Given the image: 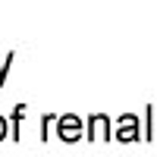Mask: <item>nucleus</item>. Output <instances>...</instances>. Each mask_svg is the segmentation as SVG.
I'll list each match as a JSON object with an SVG mask.
<instances>
[{"mask_svg":"<svg viewBox=\"0 0 157 157\" xmlns=\"http://www.w3.org/2000/svg\"><path fill=\"white\" fill-rule=\"evenodd\" d=\"M135 116H123V120H120V129H116V135H120V138H135L138 132H135Z\"/></svg>","mask_w":157,"mask_h":157,"instance_id":"2","label":"nucleus"},{"mask_svg":"<svg viewBox=\"0 0 157 157\" xmlns=\"http://www.w3.org/2000/svg\"><path fill=\"white\" fill-rule=\"evenodd\" d=\"M6 126H10V123L3 120V116H0V138H3V135H6Z\"/></svg>","mask_w":157,"mask_h":157,"instance_id":"3","label":"nucleus"},{"mask_svg":"<svg viewBox=\"0 0 157 157\" xmlns=\"http://www.w3.org/2000/svg\"><path fill=\"white\" fill-rule=\"evenodd\" d=\"M82 135V120H75V116H63L60 120V138L63 141H72Z\"/></svg>","mask_w":157,"mask_h":157,"instance_id":"1","label":"nucleus"}]
</instances>
